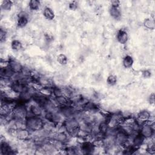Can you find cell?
Listing matches in <instances>:
<instances>
[{"label": "cell", "instance_id": "14", "mask_svg": "<svg viewBox=\"0 0 155 155\" xmlns=\"http://www.w3.org/2000/svg\"><path fill=\"white\" fill-rule=\"evenodd\" d=\"M43 15L44 17L49 20H52L55 18V13L52 9L49 7H46L43 11Z\"/></svg>", "mask_w": 155, "mask_h": 155}, {"label": "cell", "instance_id": "18", "mask_svg": "<svg viewBox=\"0 0 155 155\" xmlns=\"http://www.w3.org/2000/svg\"><path fill=\"white\" fill-rule=\"evenodd\" d=\"M40 6V1H37V0H31L29 1V8L32 10H36L39 9Z\"/></svg>", "mask_w": 155, "mask_h": 155}, {"label": "cell", "instance_id": "27", "mask_svg": "<svg viewBox=\"0 0 155 155\" xmlns=\"http://www.w3.org/2000/svg\"><path fill=\"white\" fill-rule=\"evenodd\" d=\"M76 7H77V4H75V2H73L70 4V8L72 9H75Z\"/></svg>", "mask_w": 155, "mask_h": 155}, {"label": "cell", "instance_id": "11", "mask_svg": "<svg viewBox=\"0 0 155 155\" xmlns=\"http://www.w3.org/2000/svg\"><path fill=\"white\" fill-rule=\"evenodd\" d=\"M52 139L53 140L60 141L63 143L67 140V136L64 132H57L53 135Z\"/></svg>", "mask_w": 155, "mask_h": 155}, {"label": "cell", "instance_id": "24", "mask_svg": "<svg viewBox=\"0 0 155 155\" xmlns=\"http://www.w3.org/2000/svg\"><path fill=\"white\" fill-rule=\"evenodd\" d=\"M7 36V33L5 31V30H4L3 29H1V30H0V38H1V42L3 43L4 41H5L6 38Z\"/></svg>", "mask_w": 155, "mask_h": 155}, {"label": "cell", "instance_id": "17", "mask_svg": "<svg viewBox=\"0 0 155 155\" xmlns=\"http://www.w3.org/2000/svg\"><path fill=\"white\" fill-rule=\"evenodd\" d=\"M110 13L111 16L115 19H118L121 16V12L118 8L111 7L110 10Z\"/></svg>", "mask_w": 155, "mask_h": 155}, {"label": "cell", "instance_id": "21", "mask_svg": "<svg viewBox=\"0 0 155 155\" xmlns=\"http://www.w3.org/2000/svg\"><path fill=\"white\" fill-rule=\"evenodd\" d=\"M12 2L11 1H3L1 3V9L4 10H9L12 7Z\"/></svg>", "mask_w": 155, "mask_h": 155}, {"label": "cell", "instance_id": "15", "mask_svg": "<svg viewBox=\"0 0 155 155\" xmlns=\"http://www.w3.org/2000/svg\"><path fill=\"white\" fill-rule=\"evenodd\" d=\"M144 138L142 137V136L141 134L135 136V137L134 138V139L133 140V146H134L135 147L137 148L138 147L141 145L143 141H144Z\"/></svg>", "mask_w": 155, "mask_h": 155}, {"label": "cell", "instance_id": "12", "mask_svg": "<svg viewBox=\"0 0 155 155\" xmlns=\"http://www.w3.org/2000/svg\"><path fill=\"white\" fill-rule=\"evenodd\" d=\"M150 118V114L148 111L143 110L139 113L138 114V119L140 121L145 122L148 121Z\"/></svg>", "mask_w": 155, "mask_h": 155}, {"label": "cell", "instance_id": "1", "mask_svg": "<svg viewBox=\"0 0 155 155\" xmlns=\"http://www.w3.org/2000/svg\"><path fill=\"white\" fill-rule=\"evenodd\" d=\"M44 124V122L40 117L32 116L27 118L25 125L30 131H36L43 129Z\"/></svg>", "mask_w": 155, "mask_h": 155}, {"label": "cell", "instance_id": "25", "mask_svg": "<svg viewBox=\"0 0 155 155\" xmlns=\"http://www.w3.org/2000/svg\"><path fill=\"white\" fill-rule=\"evenodd\" d=\"M111 4L112 7L118 8L120 4V2L119 1H111Z\"/></svg>", "mask_w": 155, "mask_h": 155}, {"label": "cell", "instance_id": "10", "mask_svg": "<svg viewBox=\"0 0 155 155\" xmlns=\"http://www.w3.org/2000/svg\"><path fill=\"white\" fill-rule=\"evenodd\" d=\"M28 18L25 13H20L18 16L17 24L19 27H24L28 23Z\"/></svg>", "mask_w": 155, "mask_h": 155}, {"label": "cell", "instance_id": "2", "mask_svg": "<svg viewBox=\"0 0 155 155\" xmlns=\"http://www.w3.org/2000/svg\"><path fill=\"white\" fill-rule=\"evenodd\" d=\"M64 127L69 133L73 134L75 133H78L80 128V125L79 121L76 118H71L65 121Z\"/></svg>", "mask_w": 155, "mask_h": 155}, {"label": "cell", "instance_id": "3", "mask_svg": "<svg viewBox=\"0 0 155 155\" xmlns=\"http://www.w3.org/2000/svg\"><path fill=\"white\" fill-rule=\"evenodd\" d=\"M15 136L19 140L26 141L29 138L30 136V130L24 128L17 129Z\"/></svg>", "mask_w": 155, "mask_h": 155}, {"label": "cell", "instance_id": "9", "mask_svg": "<svg viewBox=\"0 0 155 155\" xmlns=\"http://www.w3.org/2000/svg\"><path fill=\"white\" fill-rule=\"evenodd\" d=\"M116 39L121 44H125L128 40L127 33L124 30H120L116 35Z\"/></svg>", "mask_w": 155, "mask_h": 155}, {"label": "cell", "instance_id": "4", "mask_svg": "<svg viewBox=\"0 0 155 155\" xmlns=\"http://www.w3.org/2000/svg\"><path fill=\"white\" fill-rule=\"evenodd\" d=\"M9 67L14 73L19 74L21 73L23 69V67L20 64V63L14 59H10L9 60Z\"/></svg>", "mask_w": 155, "mask_h": 155}, {"label": "cell", "instance_id": "8", "mask_svg": "<svg viewBox=\"0 0 155 155\" xmlns=\"http://www.w3.org/2000/svg\"><path fill=\"white\" fill-rule=\"evenodd\" d=\"M81 150L84 154H90L94 150V145L90 142H83L81 147Z\"/></svg>", "mask_w": 155, "mask_h": 155}, {"label": "cell", "instance_id": "16", "mask_svg": "<svg viewBox=\"0 0 155 155\" xmlns=\"http://www.w3.org/2000/svg\"><path fill=\"white\" fill-rule=\"evenodd\" d=\"M123 63L124 66L125 68H127V69L131 68L133 64V60L132 57H131L129 55H127L124 58Z\"/></svg>", "mask_w": 155, "mask_h": 155}, {"label": "cell", "instance_id": "26", "mask_svg": "<svg viewBox=\"0 0 155 155\" xmlns=\"http://www.w3.org/2000/svg\"><path fill=\"white\" fill-rule=\"evenodd\" d=\"M143 75L145 78H149L151 76V73L148 70H145L143 72Z\"/></svg>", "mask_w": 155, "mask_h": 155}, {"label": "cell", "instance_id": "22", "mask_svg": "<svg viewBox=\"0 0 155 155\" xmlns=\"http://www.w3.org/2000/svg\"><path fill=\"white\" fill-rule=\"evenodd\" d=\"M57 61L60 64L62 65H65L67 63V58L64 55L60 54L57 56Z\"/></svg>", "mask_w": 155, "mask_h": 155}, {"label": "cell", "instance_id": "19", "mask_svg": "<svg viewBox=\"0 0 155 155\" xmlns=\"http://www.w3.org/2000/svg\"><path fill=\"white\" fill-rule=\"evenodd\" d=\"M11 47L13 50L18 51L21 49L22 44L19 41L17 40H15L11 43Z\"/></svg>", "mask_w": 155, "mask_h": 155}, {"label": "cell", "instance_id": "23", "mask_svg": "<svg viewBox=\"0 0 155 155\" xmlns=\"http://www.w3.org/2000/svg\"><path fill=\"white\" fill-rule=\"evenodd\" d=\"M116 82H117V78H116V76L111 75L107 78V83L110 86H114L116 83Z\"/></svg>", "mask_w": 155, "mask_h": 155}, {"label": "cell", "instance_id": "20", "mask_svg": "<svg viewBox=\"0 0 155 155\" xmlns=\"http://www.w3.org/2000/svg\"><path fill=\"white\" fill-rule=\"evenodd\" d=\"M144 26L148 29H154V22L153 19H146L144 22Z\"/></svg>", "mask_w": 155, "mask_h": 155}, {"label": "cell", "instance_id": "6", "mask_svg": "<svg viewBox=\"0 0 155 155\" xmlns=\"http://www.w3.org/2000/svg\"><path fill=\"white\" fill-rule=\"evenodd\" d=\"M13 149L11 147V145L6 142V141H2L1 142V146H0V151L1 154L3 155L5 154H14Z\"/></svg>", "mask_w": 155, "mask_h": 155}, {"label": "cell", "instance_id": "5", "mask_svg": "<svg viewBox=\"0 0 155 155\" xmlns=\"http://www.w3.org/2000/svg\"><path fill=\"white\" fill-rule=\"evenodd\" d=\"M154 130L149 124H144L141 127L140 134L144 138H149L153 134Z\"/></svg>", "mask_w": 155, "mask_h": 155}, {"label": "cell", "instance_id": "13", "mask_svg": "<svg viewBox=\"0 0 155 155\" xmlns=\"http://www.w3.org/2000/svg\"><path fill=\"white\" fill-rule=\"evenodd\" d=\"M55 101L60 107L69 105L68 99L64 95L58 96V97H55Z\"/></svg>", "mask_w": 155, "mask_h": 155}, {"label": "cell", "instance_id": "7", "mask_svg": "<svg viewBox=\"0 0 155 155\" xmlns=\"http://www.w3.org/2000/svg\"><path fill=\"white\" fill-rule=\"evenodd\" d=\"M29 111L34 116H38V117H40L43 114V108L42 107L39 106L38 104H32L30 106Z\"/></svg>", "mask_w": 155, "mask_h": 155}]
</instances>
